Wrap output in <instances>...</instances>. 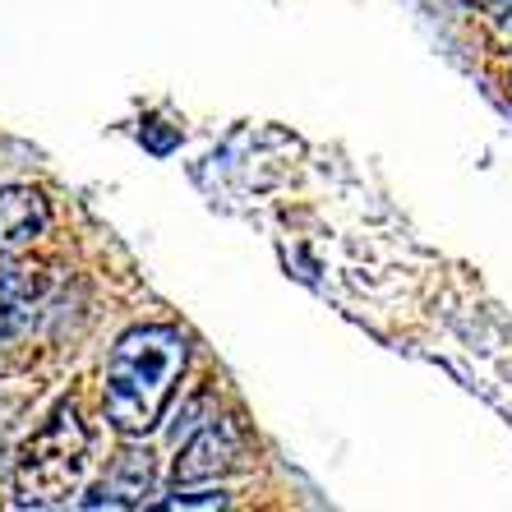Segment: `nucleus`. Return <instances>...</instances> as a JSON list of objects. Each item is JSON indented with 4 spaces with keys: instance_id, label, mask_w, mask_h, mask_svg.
<instances>
[{
    "instance_id": "20e7f679",
    "label": "nucleus",
    "mask_w": 512,
    "mask_h": 512,
    "mask_svg": "<svg viewBox=\"0 0 512 512\" xmlns=\"http://www.w3.org/2000/svg\"><path fill=\"white\" fill-rule=\"evenodd\" d=\"M51 222L47 199L28 185L0 190V254H24Z\"/></svg>"
},
{
    "instance_id": "0eeeda50",
    "label": "nucleus",
    "mask_w": 512,
    "mask_h": 512,
    "mask_svg": "<svg viewBox=\"0 0 512 512\" xmlns=\"http://www.w3.org/2000/svg\"><path fill=\"white\" fill-rule=\"evenodd\" d=\"M466 5H480V10H512V0H466Z\"/></svg>"
},
{
    "instance_id": "f257e3e1",
    "label": "nucleus",
    "mask_w": 512,
    "mask_h": 512,
    "mask_svg": "<svg viewBox=\"0 0 512 512\" xmlns=\"http://www.w3.org/2000/svg\"><path fill=\"white\" fill-rule=\"evenodd\" d=\"M190 360V342L167 323H143L116 342L107 360L102 406L120 434H148L162 420Z\"/></svg>"
},
{
    "instance_id": "423d86ee",
    "label": "nucleus",
    "mask_w": 512,
    "mask_h": 512,
    "mask_svg": "<svg viewBox=\"0 0 512 512\" xmlns=\"http://www.w3.org/2000/svg\"><path fill=\"white\" fill-rule=\"evenodd\" d=\"M162 508H227V494H203V499H194V494H180V499H167Z\"/></svg>"
},
{
    "instance_id": "f03ea898",
    "label": "nucleus",
    "mask_w": 512,
    "mask_h": 512,
    "mask_svg": "<svg viewBox=\"0 0 512 512\" xmlns=\"http://www.w3.org/2000/svg\"><path fill=\"white\" fill-rule=\"evenodd\" d=\"M84 466H88V429L79 420V406L65 402L51 411V420L19 453V466H14L19 503H28V508L65 503L84 480Z\"/></svg>"
},
{
    "instance_id": "39448f33",
    "label": "nucleus",
    "mask_w": 512,
    "mask_h": 512,
    "mask_svg": "<svg viewBox=\"0 0 512 512\" xmlns=\"http://www.w3.org/2000/svg\"><path fill=\"white\" fill-rule=\"evenodd\" d=\"M19 296H24V282H19V273H0V342H5V337H10V328H14Z\"/></svg>"
},
{
    "instance_id": "6e6552de",
    "label": "nucleus",
    "mask_w": 512,
    "mask_h": 512,
    "mask_svg": "<svg viewBox=\"0 0 512 512\" xmlns=\"http://www.w3.org/2000/svg\"><path fill=\"white\" fill-rule=\"evenodd\" d=\"M499 33L512 37V10H499Z\"/></svg>"
},
{
    "instance_id": "7ed1b4c3",
    "label": "nucleus",
    "mask_w": 512,
    "mask_h": 512,
    "mask_svg": "<svg viewBox=\"0 0 512 512\" xmlns=\"http://www.w3.org/2000/svg\"><path fill=\"white\" fill-rule=\"evenodd\" d=\"M245 439L231 420H208L176 457V489L180 485H203V480L227 476L231 466H240Z\"/></svg>"
},
{
    "instance_id": "1a4fd4ad",
    "label": "nucleus",
    "mask_w": 512,
    "mask_h": 512,
    "mask_svg": "<svg viewBox=\"0 0 512 512\" xmlns=\"http://www.w3.org/2000/svg\"><path fill=\"white\" fill-rule=\"evenodd\" d=\"M503 93H508V102H512V70H508V79H503Z\"/></svg>"
}]
</instances>
